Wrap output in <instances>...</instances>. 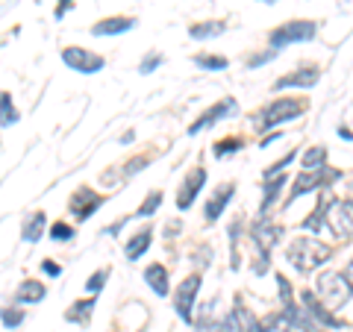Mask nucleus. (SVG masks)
Listing matches in <instances>:
<instances>
[{"instance_id":"nucleus-23","label":"nucleus","mask_w":353,"mask_h":332,"mask_svg":"<svg viewBox=\"0 0 353 332\" xmlns=\"http://www.w3.org/2000/svg\"><path fill=\"white\" fill-rule=\"evenodd\" d=\"M41 229H44V212H36L32 215L24 229H21V236H24V241H39L41 238Z\"/></svg>"},{"instance_id":"nucleus-37","label":"nucleus","mask_w":353,"mask_h":332,"mask_svg":"<svg viewBox=\"0 0 353 332\" xmlns=\"http://www.w3.org/2000/svg\"><path fill=\"white\" fill-rule=\"evenodd\" d=\"M41 268H44V273H48V276H59V273H62V268H59V264L53 262V259H44Z\"/></svg>"},{"instance_id":"nucleus-22","label":"nucleus","mask_w":353,"mask_h":332,"mask_svg":"<svg viewBox=\"0 0 353 332\" xmlns=\"http://www.w3.org/2000/svg\"><path fill=\"white\" fill-rule=\"evenodd\" d=\"M92 309H94V300H77L71 306V312H68V320H71V324H88Z\"/></svg>"},{"instance_id":"nucleus-4","label":"nucleus","mask_w":353,"mask_h":332,"mask_svg":"<svg viewBox=\"0 0 353 332\" xmlns=\"http://www.w3.org/2000/svg\"><path fill=\"white\" fill-rule=\"evenodd\" d=\"M318 32L315 21H289L271 32V50H280L285 44H294V41H312Z\"/></svg>"},{"instance_id":"nucleus-20","label":"nucleus","mask_w":353,"mask_h":332,"mask_svg":"<svg viewBox=\"0 0 353 332\" xmlns=\"http://www.w3.org/2000/svg\"><path fill=\"white\" fill-rule=\"evenodd\" d=\"M39 300H44V285L32 280L21 282V289L15 291V303H39Z\"/></svg>"},{"instance_id":"nucleus-33","label":"nucleus","mask_w":353,"mask_h":332,"mask_svg":"<svg viewBox=\"0 0 353 332\" xmlns=\"http://www.w3.org/2000/svg\"><path fill=\"white\" fill-rule=\"evenodd\" d=\"M209 332H239V326H236L233 315H230V318H224V320H218L215 326H209Z\"/></svg>"},{"instance_id":"nucleus-30","label":"nucleus","mask_w":353,"mask_h":332,"mask_svg":"<svg viewBox=\"0 0 353 332\" xmlns=\"http://www.w3.org/2000/svg\"><path fill=\"white\" fill-rule=\"evenodd\" d=\"M0 320H3V326L12 329L24 320V312H21V309H0Z\"/></svg>"},{"instance_id":"nucleus-40","label":"nucleus","mask_w":353,"mask_h":332,"mask_svg":"<svg viewBox=\"0 0 353 332\" xmlns=\"http://www.w3.org/2000/svg\"><path fill=\"white\" fill-rule=\"evenodd\" d=\"M259 3H277V0H259Z\"/></svg>"},{"instance_id":"nucleus-39","label":"nucleus","mask_w":353,"mask_h":332,"mask_svg":"<svg viewBox=\"0 0 353 332\" xmlns=\"http://www.w3.org/2000/svg\"><path fill=\"white\" fill-rule=\"evenodd\" d=\"M339 136H341V138H347V141H350V129H347V127H339Z\"/></svg>"},{"instance_id":"nucleus-14","label":"nucleus","mask_w":353,"mask_h":332,"mask_svg":"<svg viewBox=\"0 0 353 332\" xmlns=\"http://www.w3.org/2000/svg\"><path fill=\"white\" fill-rule=\"evenodd\" d=\"M318 83V68H301L289 76H280L277 88H289V85H301V88H312Z\"/></svg>"},{"instance_id":"nucleus-18","label":"nucleus","mask_w":353,"mask_h":332,"mask_svg":"<svg viewBox=\"0 0 353 332\" xmlns=\"http://www.w3.org/2000/svg\"><path fill=\"white\" fill-rule=\"evenodd\" d=\"M233 320L239 332H262V324L256 318H253V312H248L245 306H241V300H236V309H233Z\"/></svg>"},{"instance_id":"nucleus-25","label":"nucleus","mask_w":353,"mask_h":332,"mask_svg":"<svg viewBox=\"0 0 353 332\" xmlns=\"http://www.w3.org/2000/svg\"><path fill=\"white\" fill-rule=\"evenodd\" d=\"M327 159V150L324 147H312V150H306V156H303V171H315V168H321Z\"/></svg>"},{"instance_id":"nucleus-27","label":"nucleus","mask_w":353,"mask_h":332,"mask_svg":"<svg viewBox=\"0 0 353 332\" xmlns=\"http://www.w3.org/2000/svg\"><path fill=\"white\" fill-rule=\"evenodd\" d=\"M236 150H241V138H224V141H218V145L212 147V153L218 159H224V156H230V153H236Z\"/></svg>"},{"instance_id":"nucleus-2","label":"nucleus","mask_w":353,"mask_h":332,"mask_svg":"<svg viewBox=\"0 0 353 332\" xmlns=\"http://www.w3.org/2000/svg\"><path fill=\"white\" fill-rule=\"evenodd\" d=\"M318 297L324 300L327 309H341L350 303V268L345 273L327 271L318 276Z\"/></svg>"},{"instance_id":"nucleus-16","label":"nucleus","mask_w":353,"mask_h":332,"mask_svg":"<svg viewBox=\"0 0 353 332\" xmlns=\"http://www.w3.org/2000/svg\"><path fill=\"white\" fill-rule=\"evenodd\" d=\"M145 280H148V285H150V289L157 291L159 297H165V294H168V271H165L162 264H157V262H153L150 268L145 271Z\"/></svg>"},{"instance_id":"nucleus-13","label":"nucleus","mask_w":353,"mask_h":332,"mask_svg":"<svg viewBox=\"0 0 353 332\" xmlns=\"http://www.w3.org/2000/svg\"><path fill=\"white\" fill-rule=\"evenodd\" d=\"M136 27V18H103L92 27V36H118Z\"/></svg>"},{"instance_id":"nucleus-9","label":"nucleus","mask_w":353,"mask_h":332,"mask_svg":"<svg viewBox=\"0 0 353 332\" xmlns=\"http://www.w3.org/2000/svg\"><path fill=\"white\" fill-rule=\"evenodd\" d=\"M301 300H303V306H306V315L312 318V320H318V326H321V324H324V326H333V329L347 326L345 320L336 318L321 300H315V294H312V291H303V294H301Z\"/></svg>"},{"instance_id":"nucleus-8","label":"nucleus","mask_w":353,"mask_h":332,"mask_svg":"<svg viewBox=\"0 0 353 332\" xmlns=\"http://www.w3.org/2000/svg\"><path fill=\"white\" fill-rule=\"evenodd\" d=\"M324 218H327V224H330V229L336 232V238H341V241H347L350 238V200H333L330 203V209H324Z\"/></svg>"},{"instance_id":"nucleus-21","label":"nucleus","mask_w":353,"mask_h":332,"mask_svg":"<svg viewBox=\"0 0 353 332\" xmlns=\"http://www.w3.org/2000/svg\"><path fill=\"white\" fill-rule=\"evenodd\" d=\"M12 124H18V109L12 106V97L0 92V127H12Z\"/></svg>"},{"instance_id":"nucleus-6","label":"nucleus","mask_w":353,"mask_h":332,"mask_svg":"<svg viewBox=\"0 0 353 332\" xmlns=\"http://www.w3.org/2000/svg\"><path fill=\"white\" fill-rule=\"evenodd\" d=\"M62 59H65V65L68 68H74V71H80V74H97L103 68V56H97V53H88V50H83V48H65L62 50Z\"/></svg>"},{"instance_id":"nucleus-5","label":"nucleus","mask_w":353,"mask_h":332,"mask_svg":"<svg viewBox=\"0 0 353 332\" xmlns=\"http://www.w3.org/2000/svg\"><path fill=\"white\" fill-rule=\"evenodd\" d=\"M201 291V273H192L189 280H183V285H176V297H174V309L185 324H192V309H194V297Z\"/></svg>"},{"instance_id":"nucleus-19","label":"nucleus","mask_w":353,"mask_h":332,"mask_svg":"<svg viewBox=\"0 0 353 332\" xmlns=\"http://www.w3.org/2000/svg\"><path fill=\"white\" fill-rule=\"evenodd\" d=\"M224 30H227V24L224 21H203V24H194V27H189V36L192 39H215V36H224Z\"/></svg>"},{"instance_id":"nucleus-3","label":"nucleus","mask_w":353,"mask_h":332,"mask_svg":"<svg viewBox=\"0 0 353 332\" xmlns=\"http://www.w3.org/2000/svg\"><path fill=\"white\" fill-rule=\"evenodd\" d=\"M306 109L303 101H289V97H280L274 101L271 106H265L259 118H256V127L259 129H268V127H277V124H285V121H294Z\"/></svg>"},{"instance_id":"nucleus-10","label":"nucleus","mask_w":353,"mask_h":332,"mask_svg":"<svg viewBox=\"0 0 353 332\" xmlns=\"http://www.w3.org/2000/svg\"><path fill=\"white\" fill-rule=\"evenodd\" d=\"M206 183V171L203 168H194L189 176H185V183L180 185V194H176V206L180 209H189L194 203L197 191H201V185Z\"/></svg>"},{"instance_id":"nucleus-31","label":"nucleus","mask_w":353,"mask_h":332,"mask_svg":"<svg viewBox=\"0 0 353 332\" xmlns=\"http://www.w3.org/2000/svg\"><path fill=\"white\" fill-rule=\"evenodd\" d=\"M50 238L53 241H71L74 238V229L68 224H62V220H57V224L50 227Z\"/></svg>"},{"instance_id":"nucleus-35","label":"nucleus","mask_w":353,"mask_h":332,"mask_svg":"<svg viewBox=\"0 0 353 332\" xmlns=\"http://www.w3.org/2000/svg\"><path fill=\"white\" fill-rule=\"evenodd\" d=\"M141 165H148V156H139V159H132V162L127 165V168H124V174H127V176L139 174V171H141Z\"/></svg>"},{"instance_id":"nucleus-1","label":"nucleus","mask_w":353,"mask_h":332,"mask_svg":"<svg viewBox=\"0 0 353 332\" xmlns=\"http://www.w3.org/2000/svg\"><path fill=\"white\" fill-rule=\"evenodd\" d=\"M330 256H333V250L321 245L318 238H294L289 245V262L297 271H315L318 264H324Z\"/></svg>"},{"instance_id":"nucleus-32","label":"nucleus","mask_w":353,"mask_h":332,"mask_svg":"<svg viewBox=\"0 0 353 332\" xmlns=\"http://www.w3.org/2000/svg\"><path fill=\"white\" fill-rule=\"evenodd\" d=\"M159 65H162V56H159V53H150V56L141 59V65H139V74H150L153 68H159Z\"/></svg>"},{"instance_id":"nucleus-26","label":"nucleus","mask_w":353,"mask_h":332,"mask_svg":"<svg viewBox=\"0 0 353 332\" xmlns=\"http://www.w3.org/2000/svg\"><path fill=\"white\" fill-rule=\"evenodd\" d=\"M283 185H285V176H283V174H277V180H274L268 188H265V197H262V212H268V206H271L274 200H277V191H280Z\"/></svg>"},{"instance_id":"nucleus-11","label":"nucleus","mask_w":353,"mask_h":332,"mask_svg":"<svg viewBox=\"0 0 353 332\" xmlns=\"http://www.w3.org/2000/svg\"><path fill=\"white\" fill-rule=\"evenodd\" d=\"M103 203V197L101 194H94L92 188H80L74 197H71V212L80 218V220H85V218H92V212L97 206Z\"/></svg>"},{"instance_id":"nucleus-24","label":"nucleus","mask_w":353,"mask_h":332,"mask_svg":"<svg viewBox=\"0 0 353 332\" xmlns=\"http://www.w3.org/2000/svg\"><path fill=\"white\" fill-rule=\"evenodd\" d=\"M159 203H162V191L148 194V197H145V203H141V206L136 209V218H150V215L159 209Z\"/></svg>"},{"instance_id":"nucleus-29","label":"nucleus","mask_w":353,"mask_h":332,"mask_svg":"<svg viewBox=\"0 0 353 332\" xmlns=\"http://www.w3.org/2000/svg\"><path fill=\"white\" fill-rule=\"evenodd\" d=\"M109 280V268H103V271H94L92 276H88V282H85V289L88 291H92V294H97V291H101L103 289V282Z\"/></svg>"},{"instance_id":"nucleus-34","label":"nucleus","mask_w":353,"mask_h":332,"mask_svg":"<svg viewBox=\"0 0 353 332\" xmlns=\"http://www.w3.org/2000/svg\"><path fill=\"white\" fill-rule=\"evenodd\" d=\"M292 162H294V153H285V156H283L280 162H274V165H271V168H268V171H265V176H271V174H280V171L285 168V165H292Z\"/></svg>"},{"instance_id":"nucleus-7","label":"nucleus","mask_w":353,"mask_h":332,"mask_svg":"<svg viewBox=\"0 0 353 332\" xmlns=\"http://www.w3.org/2000/svg\"><path fill=\"white\" fill-rule=\"evenodd\" d=\"M333 180H339V171H330V168H315V171H303L301 176L294 180V191H292V200H297L301 194H306V191H312V188H324L327 183H333Z\"/></svg>"},{"instance_id":"nucleus-38","label":"nucleus","mask_w":353,"mask_h":332,"mask_svg":"<svg viewBox=\"0 0 353 332\" xmlns=\"http://www.w3.org/2000/svg\"><path fill=\"white\" fill-rule=\"evenodd\" d=\"M68 6H71V0H59V6H57V18H62L65 12H68Z\"/></svg>"},{"instance_id":"nucleus-15","label":"nucleus","mask_w":353,"mask_h":332,"mask_svg":"<svg viewBox=\"0 0 353 332\" xmlns=\"http://www.w3.org/2000/svg\"><path fill=\"white\" fill-rule=\"evenodd\" d=\"M233 188H236L233 183H227V185H221L212 197H209V203H206V218L209 220H215L221 212H224V206L230 203V197H233Z\"/></svg>"},{"instance_id":"nucleus-36","label":"nucleus","mask_w":353,"mask_h":332,"mask_svg":"<svg viewBox=\"0 0 353 332\" xmlns=\"http://www.w3.org/2000/svg\"><path fill=\"white\" fill-rule=\"evenodd\" d=\"M274 56H277V50H265L262 56H253V59H248V65H250V68H256V65L268 62V59H274Z\"/></svg>"},{"instance_id":"nucleus-28","label":"nucleus","mask_w":353,"mask_h":332,"mask_svg":"<svg viewBox=\"0 0 353 332\" xmlns=\"http://www.w3.org/2000/svg\"><path fill=\"white\" fill-rule=\"evenodd\" d=\"M194 65H201V68H206V71H224L227 59L224 56H194Z\"/></svg>"},{"instance_id":"nucleus-12","label":"nucleus","mask_w":353,"mask_h":332,"mask_svg":"<svg viewBox=\"0 0 353 332\" xmlns=\"http://www.w3.org/2000/svg\"><path fill=\"white\" fill-rule=\"evenodd\" d=\"M233 109H236V101H221V103H215L212 109H206V112H203L201 118H197V121H194V124L189 127V132H192V136H197V132H201V129H206V127H212V124H215V121H218V118H224V115H230V112H233Z\"/></svg>"},{"instance_id":"nucleus-17","label":"nucleus","mask_w":353,"mask_h":332,"mask_svg":"<svg viewBox=\"0 0 353 332\" xmlns=\"http://www.w3.org/2000/svg\"><path fill=\"white\" fill-rule=\"evenodd\" d=\"M150 241H153V229H141L139 236H132V238L127 241V259H130V262L141 259V253L150 247Z\"/></svg>"}]
</instances>
